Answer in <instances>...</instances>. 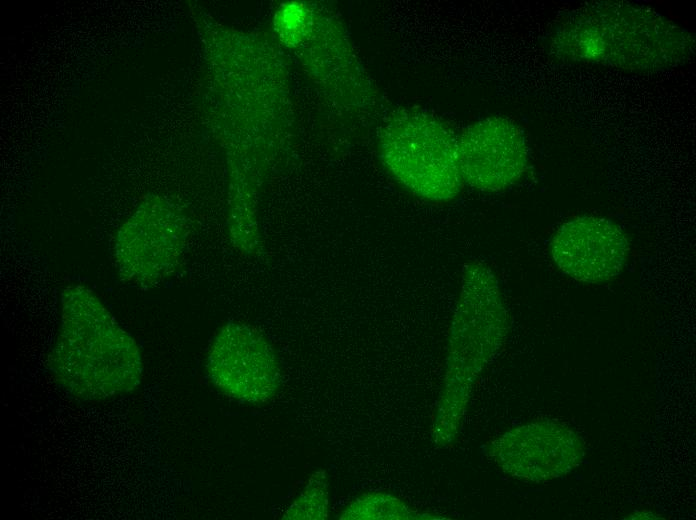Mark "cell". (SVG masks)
Instances as JSON below:
<instances>
[{"mask_svg":"<svg viewBox=\"0 0 696 520\" xmlns=\"http://www.w3.org/2000/svg\"><path fill=\"white\" fill-rule=\"evenodd\" d=\"M48 367L64 391L90 402L132 392L143 372L136 340L100 298L80 284L62 292L60 328Z\"/></svg>","mask_w":696,"mask_h":520,"instance_id":"cell-1","label":"cell"},{"mask_svg":"<svg viewBox=\"0 0 696 520\" xmlns=\"http://www.w3.org/2000/svg\"><path fill=\"white\" fill-rule=\"evenodd\" d=\"M552 46L572 61L643 71L684 62L694 40L653 10L610 1L573 12L558 26Z\"/></svg>","mask_w":696,"mask_h":520,"instance_id":"cell-2","label":"cell"},{"mask_svg":"<svg viewBox=\"0 0 696 520\" xmlns=\"http://www.w3.org/2000/svg\"><path fill=\"white\" fill-rule=\"evenodd\" d=\"M379 152L391 177L414 196L445 203L462 189L458 137L428 111L394 110L381 129Z\"/></svg>","mask_w":696,"mask_h":520,"instance_id":"cell-3","label":"cell"},{"mask_svg":"<svg viewBox=\"0 0 696 520\" xmlns=\"http://www.w3.org/2000/svg\"><path fill=\"white\" fill-rule=\"evenodd\" d=\"M507 331V314L498 280L481 261L464 269L452 321L446 358L447 388H457L462 412L473 382L500 349Z\"/></svg>","mask_w":696,"mask_h":520,"instance_id":"cell-4","label":"cell"},{"mask_svg":"<svg viewBox=\"0 0 696 520\" xmlns=\"http://www.w3.org/2000/svg\"><path fill=\"white\" fill-rule=\"evenodd\" d=\"M185 218L165 201L146 199L119 229L114 257L120 278L151 288L177 268L186 248Z\"/></svg>","mask_w":696,"mask_h":520,"instance_id":"cell-5","label":"cell"},{"mask_svg":"<svg viewBox=\"0 0 696 520\" xmlns=\"http://www.w3.org/2000/svg\"><path fill=\"white\" fill-rule=\"evenodd\" d=\"M206 371L218 391L242 404H266L281 385L270 343L255 327L241 322H229L217 332L207 353Z\"/></svg>","mask_w":696,"mask_h":520,"instance_id":"cell-6","label":"cell"},{"mask_svg":"<svg viewBox=\"0 0 696 520\" xmlns=\"http://www.w3.org/2000/svg\"><path fill=\"white\" fill-rule=\"evenodd\" d=\"M458 152L463 181L485 192L514 185L529 163L522 129L502 116L486 117L467 126L458 137Z\"/></svg>","mask_w":696,"mask_h":520,"instance_id":"cell-7","label":"cell"},{"mask_svg":"<svg viewBox=\"0 0 696 520\" xmlns=\"http://www.w3.org/2000/svg\"><path fill=\"white\" fill-rule=\"evenodd\" d=\"M489 452L507 474L538 483L571 472L582 462L585 449L573 430L547 420L511 429L492 442Z\"/></svg>","mask_w":696,"mask_h":520,"instance_id":"cell-8","label":"cell"},{"mask_svg":"<svg viewBox=\"0 0 696 520\" xmlns=\"http://www.w3.org/2000/svg\"><path fill=\"white\" fill-rule=\"evenodd\" d=\"M551 257L565 275L599 284L618 276L627 261L629 242L614 222L579 216L559 226L550 242Z\"/></svg>","mask_w":696,"mask_h":520,"instance_id":"cell-9","label":"cell"},{"mask_svg":"<svg viewBox=\"0 0 696 520\" xmlns=\"http://www.w3.org/2000/svg\"><path fill=\"white\" fill-rule=\"evenodd\" d=\"M329 509V492L325 472L320 470L309 478L299 496L284 512L283 519H325Z\"/></svg>","mask_w":696,"mask_h":520,"instance_id":"cell-10","label":"cell"},{"mask_svg":"<svg viewBox=\"0 0 696 520\" xmlns=\"http://www.w3.org/2000/svg\"><path fill=\"white\" fill-rule=\"evenodd\" d=\"M396 500L380 493L362 495L353 500L341 513V519L395 518Z\"/></svg>","mask_w":696,"mask_h":520,"instance_id":"cell-11","label":"cell"}]
</instances>
